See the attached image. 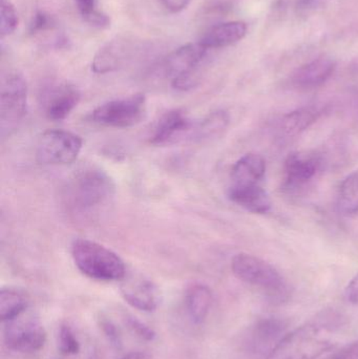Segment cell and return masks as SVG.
<instances>
[{
    "label": "cell",
    "instance_id": "4",
    "mask_svg": "<svg viewBox=\"0 0 358 359\" xmlns=\"http://www.w3.org/2000/svg\"><path fill=\"white\" fill-rule=\"evenodd\" d=\"M233 274L242 282L259 287L269 297L283 301L288 288L283 276L270 264L247 253H239L231 261Z\"/></svg>",
    "mask_w": 358,
    "mask_h": 359
},
{
    "label": "cell",
    "instance_id": "34",
    "mask_svg": "<svg viewBox=\"0 0 358 359\" xmlns=\"http://www.w3.org/2000/svg\"><path fill=\"white\" fill-rule=\"evenodd\" d=\"M325 1L326 0H300L298 6L305 11L313 10L325 4Z\"/></svg>",
    "mask_w": 358,
    "mask_h": 359
},
{
    "label": "cell",
    "instance_id": "6",
    "mask_svg": "<svg viewBox=\"0 0 358 359\" xmlns=\"http://www.w3.org/2000/svg\"><path fill=\"white\" fill-rule=\"evenodd\" d=\"M145 116L146 99L143 94H136L99 105L92 111L90 118L100 126L128 128L140 123Z\"/></svg>",
    "mask_w": 358,
    "mask_h": 359
},
{
    "label": "cell",
    "instance_id": "13",
    "mask_svg": "<svg viewBox=\"0 0 358 359\" xmlns=\"http://www.w3.org/2000/svg\"><path fill=\"white\" fill-rule=\"evenodd\" d=\"M136 42L130 38L120 36L107 42L95 55L92 69L96 74H106L117 71L132 56Z\"/></svg>",
    "mask_w": 358,
    "mask_h": 359
},
{
    "label": "cell",
    "instance_id": "7",
    "mask_svg": "<svg viewBox=\"0 0 358 359\" xmlns=\"http://www.w3.org/2000/svg\"><path fill=\"white\" fill-rule=\"evenodd\" d=\"M82 145V139L74 133L46 130L38 139L36 159L46 165H69L79 157Z\"/></svg>",
    "mask_w": 358,
    "mask_h": 359
},
{
    "label": "cell",
    "instance_id": "2",
    "mask_svg": "<svg viewBox=\"0 0 358 359\" xmlns=\"http://www.w3.org/2000/svg\"><path fill=\"white\" fill-rule=\"evenodd\" d=\"M71 257L79 271L92 280L113 282L123 280L128 274L121 257L94 241L76 240L71 245Z\"/></svg>",
    "mask_w": 358,
    "mask_h": 359
},
{
    "label": "cell",
    "instance_id": "21",
    "mask_svg": "<svg viewBox=\"0 0 358 359\" xmlns=\"http://www.w3.org/2000/svg\"><path fill=\"white\" fill-rule=\"evenodd\" d=\"M229 121L230 119L227 111L223 109L212 111L202 121L197 122L193 140L209 141L219 138L228 128Z\"/></svg>",
    "mask_w": 358,
    "mask_h": 359
},
{
    "label": "cell",
    "instance_id": "8",
    "mask_svg": "<svg viewBox=\"0 0 358 359\" xmlns=\"http://www.w3.org/2000/svg\"><path fill=\"white\" fill-rule=\"evenodd\" d=\"M20 316L8 322L4 331L6 347L20 353L39 351L46 341L43 327L34 318L20 320Z\"/></svg>",
    "mask_w": 358,
    "mask_h": 359
},
{
    "label": "cell",
    "instance_id": "10",
    "mask_svg": "<svg viewBox=\"0 0 358 359\" xmlns=\"http://www.w3.org/2000/svg\"><path fill=\"white\" fill-rule=\"evenodd\" d=\"M323 159L315 151H296L288 156L284 166L285 185L298 189L310 183L321 172Z\"/></svg>",
    "mask_w": 358,
    "mask_h": 359
},
{
    "label": "cell",
    "instance_id": "27",
    "mask_svg": "<svg viewBox=\"0 0 358 359\" xmlns=\"http://www.w3.org/2000/svg\"><path fill=\"white\" fill-rule=\"evenodd\" d=\"M59 349L65 355H75L80 351V344L73 330L67 325H62L59 330Z\"/></svg>",
    "mask_w": 358,
    "mask_h": 359
},
{
    "label": "cell",
    "instance_id": "22",
    "mask_svg": "<svg viewBox=\"0 0 358 359\" xmlns=\"http://www.w3.org/2000/svg\"><path fill=\"white\" fill-rule=\"evenodd\" d=\"M27 308V299L22 293L12 288H4L0 291V318L2 322H10L25 313Z\"/></svg>",
    "mask_w": 358,
    "mask_h": 359
},
{
    "label": "cell",
    "instance_id": "18",
    "mask_svg": "<svg viewBox=\"0 0 358 359\" xmlns=\"http://www.w3.org/2000/svg\"><path fill=\"white\" fill-rule=\"evenodd\" d=\"M266 174V161L258 154H247L231 168L229 184L262 183Z\"/></svg>",
    "mask_w": 358,
    "mask_h": 359
},
{
    "label": "cell",
    "instance_id": "3",
    "mask_svg": "<svg viewBox=\"0 0 358 359\" xmlns=\"http://www.w3.org/2000/svg\"><path fill=\"white\" fill-rule=\"evenodd\" d=\"M332 346L331 335L325 328L307 325L281 339L268 359H317Z\"/></svg>",
    "mask_w": 358,
    "mask_h": 359
},
{
    "label": "cell",
    "instance_id": "17",
    "mask_svg": "<svg viewBox=\"0 0 358 359\" xmlns=\"http://www.w3.org/2000/svg\"><path fill=\"white\" fill-rule=\"evenodd\" d=\"M247 34V25L243 21H229L210 27L203 36L200 43L206 48H220L231 46L243 39Z\"/></svg>",
    "mask_w": 358,
    "mask_h": 359
},
{
    "label": "cell",
    "instance_id": "32",
    "mask_svg": "<svg viewBox=\"0 0 358 359\" xmlns=\"http://www.w3.org/2000/svg\"><path fill=\"white\" fill-rule=\"evenodd\" d=\"M332 359H358V341L340 349Z\"/></svg>",
    "mask_w": 358,
    "mask_h": 359
},
{
    "label": "cell",
    "instance_id": "12",
    "mask_svg": "<svg viewBox=\"0 0 358 359\" xmlns=\"http://www.w3.org/2000/svg\"><path fill=\"white\" fill-rule=\"evenodd\" d=\"M121 293L126 303L140 311H155L159 305L158 287L141 274H126L122 280Z\"/></svg>",
    "mask_w": 358,
    "mask_h": 359
},
{
    "label": "cell",
    "instance_id": "5",
    "mask_svg": "<svg viewBox=\"0 0 358 359\" xmlns=\"http://www.w3.org/2000/svg\"><path fill=\"white\" fill-rule=\"evenodd\" d=\"M27 111V84L19 73L8 74L2 79L0 94L1 136H10L17 130Z\"/></svg>",
    "mask_w": 358,
    "mask_h": 359
},
{
    "label": "cell",
    "instance_id": "14",
    "mask_svg": "<svg viewBox=\"0 0 358 359\" xmlns=\"http://www.w3.org/2000/svg\"><path fill=\"white\" fill-rule=\"evenodd\" d=\"M206 53L207 50L200 42L181 46L164 61L166 76L172 80L180 76L198 74V67L205 58Z\"/></svg>",
    "mask_w": 358,
    "mask_h": 359
},
{
    "label": "cell",
    "instance_id": "16",
    "mask_svg": "<svg viewBox=\"0 0 358 359\" xmlns=\"http://www.w3.org/2000/svg\"><path fill=\"white\" fill-rule=\"evenodd\" d=\"M332 59L321 57L301 67L292 76V83L302 90H311L323 86L336 71Z\"/></svg>",
    "mask_w": 358,
    "mask_h": 359
},
{
    "label": "cell",
    "instance_id": "15",
    "mask_svg": "<svg viewBox=\"0 0 358 359\" xmlns=\"http://www.w3.org/2000/svg\"><path fill=\"white\" fill-rule=\"evenodd\" d=\"M227 194L231 202L249 212L264 215L270 211V198L262 183L229 184Z\"/></svg>",
    "mask_w": 358,
    "mask_h": 359
},
{
    "label": "cell",
    "instance_id": "25",
    "mask_svg": "<svg viewBox=\"0 0 358 359\" xmlns=\"http://www.w3.org/2000/svg\"><path fill=\"white\" fill-rule=\"evenodd\" d=\"M78 12L88 25L98 29H106L111 25V19L97 8L96 0H75Z\"/></svg>",
    "mask_w": 358,
    "mask_h": 359
},
{
    "label": "cell",
    "instance_id": "23",
    "mask_svg": "<svg viewBox=\"0 0 358 359\" xmlns=\"http://www.w3.org/2000/svg\"><path fill=\"white\" fill-rule=\"evenodd\" d=\"M338 205L345 215L358 213V170L348 175L340 184Z\"/></svg>",
    "mask_w": 358,
    "mask_h": 359
},
{
    "label": "cell",
    "instance_id": "29",
    "mask_svg": "<svg viewBox=\"0 0 358 359\" xmlns=\"http://www.w3.org/2000/svg\"><path fill=\"white\" fill-rule=\"evenodd\" d=\"M54 25V19L48 13L38 12L33 17V20H32L31 25H29V32L32 34H40L42 32L53 29Z\"/></svg>",
    "mask_w": 358,
    "mask_h": 359
},
{
    "label": "cell",
    "instance_id": "9",
    "mask_svg": "<svg viewBox=\"0 0 358 359\" xmlns=\"http://www.w3.org/2000/svg\"><path fill=\"white\" fill-rule=\"evenodd\" d=\"M195 124L182 109L166 111L156 123L151 135L153 145H170L181 141L193 140Z\"/></svg>",
    "mask_w": 358,
    "mask_h": 359
},
{
    "label": "cell",
    "instance_id": "19",
    "mask_svg": "<svg viewBox=\"0 0 358 359\" xmlns=\"http://www.w3.org/2000/svg\"><path fill=\"white\" fill-rule=\"evenodd\" d=\"M324 111L323 107L310 105L290 111L280 121V130L287 137L298 136L317 122Z\"/></svg>",
    "mask_w": 358,
    "mask_h": 359
},
{
    "label": "cell",
    "instance_id": "33",
    "mask_svg": "<svg viewBox=\"0 0 358 359\" xmlns=\"http://www.w3.org/2000/svg\"><path fill=\"white\" fill-rule=\"evenodd\" d=\"M166 10L172 13L182 12L191 4V0H161Z\"/></svg>",
    "mask_w": 358,
    "mask_h": 359
},
{
    "label": "cell",
    "instance_id": "20",
    "mask_svg": "<svg viewBox=\"0 0 358 359\" xmlns=\"http://www.w3.org/2000/svg\"><path fill=\"white\" fill-rule=\"evenodd\" d=\"M212 303V291L205 285H193L185 293V307L189 318L195 324H202L205 320Z\"/></svg>",
    "mask_w": 358,
    "mask_h": 359
},
{
    "label": "cell",
    "instance_id": "30",
    "mask_svg": "<svg viewBox=\"0 0 358 359\" xmlns=\"http://www.w3.org/2000/svg\"><path fill=\"white\" fill-rule=\"evenodd\" d=\"M100 326L109 341H111V345L120 347L121 346V337H120L119 330H118L116 325L111 320L102 318L100 320Z\"/></svg>",
    "mask_w": 358,
    "mask_h": 359
},
{
    "label": "cell",
    "instance_id": "28",
    "mask_svg": "<svg viewBox=\"0 0 358 359\" xmlns=\"http://www.w3.org/2000/svg\"><path fill=\"white\" fill-rule=\"evenodd\" d=\"M126 324H128V328L140 339H144L146 341H153L156 337L155 331L153 329L149 328L147 325L141 320H137L136 318H126Z\"/></svg>",
    "mask_w": 358,
    "mask_h": 359
},
{
    "label": "cell",
    "instance_id": "1",
    "mask_svg": "<svg viewBox=\"0 0 358 359\" xmlns=\"http://www.w3.org/2000/svg\"><path fill=\"white\" fill-rule=\"evenodd\" d=\"M113 179L98 168L79 170L67 184V206L81 215L96 212L115 196Z\"/></svg>",
    "mask_w": 358,
    "mask_h": 359
},
{
    "label": "cell",
    "instance_id": "35",
    "mask_svg": "<svg viewBox=\"0 0 358 359\" xmlns=\"http://www.w3.org/2000/svg\"><path fill=\"white\" fill-rule=\"evenodd\" d=\"M120 359H153L151 356L147 354L142 353V352H132V353L128 354V355L123 356Z\"/></svg>",
    "mask_w": 358,
    "mask_h": 359
},
{
    "label": "cell",
    "instance_id": "31",
    "mask_svg": "<svg viewBox=\"0 0 358 359\" xmlns=\"http://www.w3.org/2000/svg\"><path fill=\"white\" fill-rule=\"evenodd\" d=\"M345 295H346L347 301H348L351 305L358 308V274L349 283Z\"/></svg>",
    "mask_w": 358,
    "mask_h": 359
},
{
    "label": "cell",
    "instance_id": "26",
    "mask_svg": "<svg viewBox=\"0 0 358 359\" xmlns=\"http://www.w3.org/2000/svg\"><path fill=\"white\" fill-rule=\"evenodd\" d=\"M0 34L6 37L18 27V15L12 0H0Z\"/></svg>",
    "mask_w": 358,
    "mask_h": 359
},
{
    "label": "cell",
    "instance_id": "11",
    "mask_svg": "<svg viewBox=\"0 0 358 359\" xmlns=\"http://www.w3.org/2000/svg\"><path fill=\"white\" fill-rule=\"evenodd\" d=\"M81 93L73 84L63 82L50 86L42 96V107L48 119L64 120L77 107Z\"/></svg>",
    "mask_w": 358,
    "mask_h": 359
},
{
    "label": "cell",
    "instance_id": "24",
    "mask_svg": "<svg viewBox=\"0 0 358 359\" xmlns=\"http://www.w3.org/2000/svg\"><path fill=\"white\" fill-rule=\"evenodd\" d=\"M285 329L283 320L277 318L261 320L254 330V345L259 349L264 350L267 347H270L273 343H279L280 341L277 339L283 334Z\"/></svg>",
    "mask_w": 358,
    "mask_h": 359
}]
</instances>
